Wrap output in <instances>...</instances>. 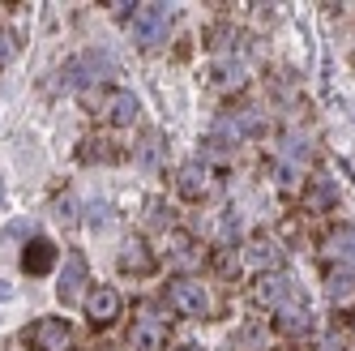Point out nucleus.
Wrapping results in <instances>:
<instances>
[{
  "mask_svg": "<svg viewBox=\"0 0 355 351\" xmlns=\"http://www.w3.org/2000/svg\"><path fill=\"white\" fill-rule=\"evenodd\" d=\"M309 325H313V313L300 305V300H287L283 309H278V330L283 334H309Z\"/></svg>",
  "mask_w": 355,
  "mask_h": 351,
  "instance_id": "14",
  "label": "nucleus"
},
{
  "mask_svg": "<svg viewBox=\"0 0 355 351\" xmlns=\"http://www.w3.org/2000/svg\"><path fill=\"white\" fill-rule=\"evenodd\" d=\"M240 343H244V347H261V330H244Z\"/></svg>",
  "mask_w": 355,
  "mask_h": 351,
  "instance_id": "29",
  "label": "nucleus"
},
{
  "mask_svg": "<svg viewBox=\"0 0 355 351\" xmlns=\"http://www.w3.org/2000/svg\"><path fill=\"white\" fill-rule=\"evenodd\" d=\"M278 185L295 189V185H300V167H295V163H278Z\"/></svg>",
  "mask_w": 355,
  "mask_h": 351,
  "instance_id": "26",
  "label": "nucleus"
},
{
  "mask_svg": "<svg viewBox=\"0 0 355 351\" xmlns=\"http://www.w3.org/2000/svg\"><path fill=\"white\" fill-rule=\"evenodd\" d=\"M304 150H309V142H304V137H287V155L304 159Z\"/></svg>",
  "mask_w": 355,
  "mask_h": 351,
  "instance_id": "27",
  "label": "nucleus"
},
{
  "mask_svg": "<svg viewBox=\"0 0 355 351\" xmlns=\"http://www.w3.org/2000/svg\"><path fill=\"white\" fill-rule=\"evenodd\" d=\"M171 262H175V266H184V270H189V266H197V262H201V248H197L193 240H189V244L180 240V244H175V257H171Z\"/></svg>",
  "mask_w": 355,
  "mask_h": 351,
  "instance_id": "21",
  "label": "nucleus"
},
{
  "mask_svg": "<svg viewBox=\"0 0 355 351\" xmlns=\"http://www.w3.org/2000/svg\"><path fill=\"white\" fill-rule=\"evenodd\" d=\"M120 270H129V274H146L150 270V257H146V244L141 240H124V248H120Z\"/></svg>",
  "mask_w": 355,
  "mask_h": 351,
  "instance_id": "18",
  "label": "nucleus"
},
{
  "mask_svg": "<svg viewBox=\"0 0 355 351\" xmlns=\"http://www.w3.org/2000/svg\"><path fill=\"white\" fill-rule=\"evenodd\" d=\"M52 219H56V223H64V228H78V223L86 219V206H82L73 193H60L56 202H52Z\"/></svg>",
  "mask_w": 355,
  "mask_h": 351,
  "instance_id": "17",
  "label": "nucleus"
},
{
  "mask_svg": "<svg viewBox=\"0 0 355 351\" xmlns=\"http://www.w3.org/2000/svg\"><path fill=\"white\" fill-rule=\"evenodd\" d=\"M325 300L334 309H351L355 305V274L351 270H329L325 274Z\"/></svg>",
  "mask_w": 355,
  "mask_h": 351,
  "instance_id": "13",
  "label": "nucleus"
},
{
  "mask_svg": "<svg viewBox=\"0 0 355 351\" xmlns=\"http://www.w3.org/2000/svg\"><path fill=\"white\" fill-rule=\"evenodd\" d=\"M244 266H252L257 274H274V270H283V248L274 240H252L244 248Z\"/></svg>",
  "mask_w": 355,
  "mask_h": 351,
  "instance_id": "11",
  "label": "nucleus"
},
{
  "mask_svg": "<svg viewBox=\"0 0 355 351\" xmlns=\"http://www.w3.org/2000/svg\"><path fill=\"white\" fill-rule=\"evenodd\" d=\"M86 317H90L94 325H112V321L120 317V291H116V287H94V291L86 296Z\"/></svg>",
  "mask_w": 355,
  "mask_h": 351,
  "instance_id": "8",
  "label": "nucleus"
},
{
  "mask_svg": "<svg viewBox=\"0 0 355 351\" xmlns=\"http://www.w3.org/2000/svg\"><path fill=\"white\" fill-rule=\"evenodd\" d=\"M31 347H35V351H69V347H73V330H69V321H60V317L35 321V330H31Z\"/></svg>",
  "mask_w": 355,
  "mask_h": 351,
  "instance_id": "5",
  "label": "nucleus"
},
{
  "mask_svg": "<svg viewBox=\"0 0 355 351\" xmlns=\"http://www.w3.org/2000/svg\"><path fill=\"white\" fill-rule=\"evenodd\" d=\"M175 185H180V193L184 197H206L210 189H214V167L206 163V159H189L184 167H180V176H175Z\"/></svg>",
  "mask_w": 355,
  "mask_h": 351,
  "instance_id": "6",
  "label": "nucleus"
},
{
  "mask_svg": "<svg viewBox=\"0 0 355 351\" xmlns=\"http://www.w3.org/2000/svg\"><path fill=\"white\" fill-rule=\"evenodd\" d=\"M167 300H171V309H180L189 317H206L210 313V291H206V283L189 279V274H180V279L167 283Z\"/></svg>",
  "mask_w": 355,
  "mask_h": 351,
  "instance_id": "3",
  "label": "nucleus"
},
{
  "mask_svg": "<svg viewBox=\"0 0 355 351\" xmlns=\"http://www.w3.org/2000/svg\"><path fill=\"white\" fill-rule=\"evenodd\" d=\"M9 296H13V287H9V283H0V300H9Z\"/></svg>",
  "mask_w": 355,
  "mask_h": 351,
  "instance_id": "32",
  "label": "nucleus"
},
{
  "mask_svg": "<svg viewBox=\"0 0 355 351\" xmlns=\"http://www.w3.org/2000/svg\"><path fill=\"white\" fill-rule=\"evenodd\" d=\"M78 159H82V163H103V159H112V142H103V137H86V142L78 146Z\"/></svg>",
  "mask_w": 355,
  "mask_h": 351,
  "instance_id": "20",
  "label": "nucleus"
},
{
  "mask_svg": "<svg viewBox=\"0 0 355 351\" xmlns=\"http://www.w3.org/2000/svg\"><path fill=\"white\" fill-rule=\"evenodd\" d=\"M304 202H309V210H329L338 202V189L329 185V180H317V185H309V193H304Z\"/></svg>",
  "mask_w": 355,
  "mask_h": 351,
  "instance_id": "19",
  "label": "nucleus"
},
{
  "mask_svg": "<svg viewBox=\"0 0 355 351\" xmlns=\"http://www.w3.org/2000/svg\"><path fill=\"white\" fill-rule=\"evenodd\" d=\"M0 202H5V193H0Z\"/></svg>",
  "mask_w": 355,
  "mask_h": 351,
  "instance_id": "34",
  "label": "nucleus"
},
{
  "mask_svg": "<svg viewBox=\"0 0 355 351\" xmlns=\"http://www.w3.org/2000/svg\"><path fill=\"white\" fill-rule=\"evenodd\" d=\"M218 236H223V240H236V214H227V219H223V228H218Z\"/></svg>",
  "mask_w": 355,
  "mask_h": 351,
  "instance_id": "28",
  "label": "nucleus"
},
{
  "mask_svg": "<svg viewBox=\"0 0 355 351\" xmlns=\"http://www.w3.org/2000/svg\"><path fill=\"white\" fill-rule=\"evenodd\" d=\"M163 339H167L163 317H159V313H141L137 325H133V347H137V351H159Z\"/></svg>",
  "mask_w": 355,
  "mask_h": 351,
  "instance_id": "12",
  "label": "nucleus"
},
{
  "mask_svg": "<svg viewBox=\"0 0 355 351\" xmlns=\"http://www.w3.org/2000/svg\"><path fill=\"white\" fill-rule=\"evenodd\" d=\"M321 257L325 262H338V266H355V228H334L321 240Z\"/></svg>",
  "mask_w": 355,
  "mask_h": 351,
  "instance_id": "9",
  "label": "nucleus"
},
{
  "mask_svg": "<svg viewBox=\"0 0 355 351\" xmlns=\"http://www.w3.org/2000/svg\"><path fill=\"white\" fill-rule=\"evenodd\" d=\"M291 291H295V283L287 279L283 270L257 274V283H252V300H257V305H278V309H283L287 300H291Z\"/></svg>",
  "mask_w": 355,
  "mask_h": 351,
  "instance_id": "7",
  "label": "nucleus"
},
{
  "mask_svg": "<svg viewBox=\"0 0 355 351\" xmlns=\"http://www.w3.org/2000/svg\"><path fill=\"white\" fill-rule=\"evenodd\" d=\"M116 73V60L107 52H86L78 60H69L64 73H60V86L64 90H86V86H98L103 78H112Z\"/></svg>",
  "mask_w": 355,
  "mask_h": 351,
  "instance_id": "1",
  "label": "nucleus"
},
{
  "mask_svg": "<svg viewBox=\"0 0 355 351\" xmlns=\"http://www.w3.org/2000/svg\"><path fill=\"white\" fill-rule=\"evenodd\" d=\"M180 351H201V347H180Z\"/></svg>",
  "mask_w": 355,
  "mask_h": 351,
  "instance_id": "33",
  "label": "nucleus"
},
{
  "mask_svg": "<svg viewBox=\"0 0 355 351\" xmlns=\"http://www.w3.org/2000/svg\"><path fill=\"white\" fill-rule=\"evenodd\" d=\"M232 124H236V133H240V137L261 133V116H252V112H240V116H232Z\"/></svg>",
  "mask_w": 355,
  "mask_h": 351,
  "instance_id": "22",
  "label": "nucleus"
},
{
  "mask_svg": "<svg viewBox=\"0 0 355 351\" xmlns=\"http://www.w3.org/2000/svg\"><path fill=\"white\" fill-rule=\"evenodd\" d=\"M214 82H218L223 94H236V90L248 86V69H244L240 60H218V65H214Z\"/></svg>",
  "mask_w": 355,
  "mask_h": 351,
  "instance_id": "15",
  "label": "nucleus"
},
{
  "mask_svg": "<svg viewBox=\"0 0 355 351\" xmlns=\"http://www.w3.org/2000/svg\"><path fill=\"white\" fill-rule=\"evenodd\" d=\"M137 163H141V167H155V163H159V142H155V137L141 142V159H137Z\"/></svg>",
  "mask_w": 355,
  "mask_h": 351,
  "instance_id": "25",
  "label": "nucleus"
},
{
  "mask_svg": "<svg viewBox=\"0 0 355 351\" xmlns=\"http://www.w3.org/2000/svg\"><path fill=\"white\" fill-rule=\"evenodd\" d=\"M82 287H86V257H82V253H69L60 279H56V296H60V300H78Z\"/></svg>",
  "mask_w": 355,
  "mask_h": 351,
  "instance_id": "10",
  "label": "nucleus"
},
{
  "mask_svg": "<svg viewBox=\"0 0 355 351\" xmlns=\"http://www.w3.org/2000/svg\"><path fill=\"white\" fill-rule=\"evenodd\" d=\"M13 52H17V35L13 31H0V69L13 60Z\"/></svg>",
  "mask_w": 355,
  "mask_h": 351,
  "instance_id": "24",
  "label": "nucleus"
},
{
  "mask_svg": "<svg viewBox=\"0 0 355 351\" xmlns=\"http://www.w3.org/2000/svg\"><path fill=\"white\" fill-rule=\"evenodd\" d=\"M321 351H343V343H338V339H325V343H321Z\"/></svg>",
  "mask_w": 355,
  "mask_h": 351,
  "instance_id": "31",
  "label": "nucleus"
},
{
  "mask_svg": "<svg viewBox=\"0 0 355 351\" xmlns=\"http://www.w3.org/2000/svg\"><path fill=\"white\" fill-rule=\"evenodd\" d=\"M86 108H90L98 120H107V124H133L137 112H141V108H137V94L124 90V86H112L107 94H90Z\"/></svg>",
  "mask_w": 355,
  "mask_h": 351,
  "instance_id": "2",
  "label": "nucleus"
},
{
  "mask_svg": "<svg viewBox=\"0 0 355 351\" xmlns=\"http://www.w3.org/2000/svg\"><path fill=\"white\" fill-rule=\"evenodd\" d=\"M52 257H56L52 240H31L26 253H21V266H26V274H47L52 270Z\"/></svg>",
  "mask_w": 355,
  "mask_h": 351,
  "instance_id": "16",
  "label": "nucleus"
},
{
  "mask_svg": "<svg viewBox=\"0 0 355 351\" xmlns=\"http://www.w3.org/2000/svg\"><path fill=\"white\" fill-rule=\"evenodd\" d=\"M107 219H112V206L107 202H90L86 206V223H90V228H107Z\"/></svg>",
  "mask_w": 355,
  "mask_h": 351,
  "instance_id": "23",
  "label": "nucleus"
},
{
  "mask_svg": "<svg viewBox=\"0 0 355 351\" xmlns=\"http://www.w3.org/2000/svg\"><path fill=\"white\" fill-rule=\"evenodd\" d=\"M112 13H116V17H129V13H137V5H129V0H124V5H112Z\"/></svg>",
  "mask_w": 355,
  "mask_h": 351,
  "instance_id": "30",
  "label": "nucleus"
},
{
  "mask_svg": "<svg viewBox=\"0 0 355 351\" xmlns=\"http://www.w3.org/2000/svg\"><path fill=\"white\" fill-rule=\"evenodd\" d=\"M137 13H141V17L133 22L137 43H141V47L163 43V39H167V26H171V9H167V5H146V9H137Z\"/></svg>",
  "mask_w": 355,
  "mask_h": 351,
  "instance_id": "4",
  "label": "nucleus"
}]
</instances>
